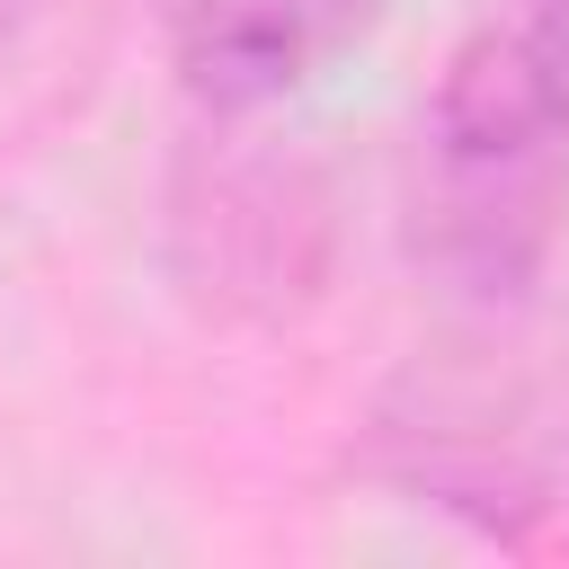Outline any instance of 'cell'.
Returning a JSON list of instances; mask_svg holds the SVG:
<instances>
[{"label":"cell","mask_w":569,"mask_h":569,"mask_svg":"<svg viewBox=\"0 0 569 569\" xmlns=\"http://www.w3.org/2000/svg\"><path fill=\"white\" fill-rule=\"evenodd\" d=\"M409 258L462 302H525L569 231V89L525 27L453 44L409 151Z\"/></svg>","instance_id":"obj_1"},{"label":"cell","mask_w":569,"mask_h":569,"mask_svg":"<svg viewBox=\"0 0 569 569\" xmlns=\"http://www.w3.org/2000/svg\"><path fill=\"white\" fill-rule=\"evenodd\" d=\"M329 249H338V204L320 169H302L293 151L213 142L169 187V267L204 311L231 320L302 311L329 276Z\"/></svg>","instance_id":"obj_2"},{"label":"cell","mask_w":569,"mask_h":569,"mask_svg":"<svg viewBox=\"0 0 569 569\" xmlns=\"http://www.w3.org/2000/svg\"><path fill=\"white\" fill-rule=\"evenodd\" d=\"M391 0H160L169 71L213 124H249L329 80Z\"/></svg>","instance_id":"obj_3"},{"label":"cell","mask_w":569,"mask_h":569,"mask_svg":"<svg viewBox=\"0 0 569 569\" xmlns=\"http://www.w3.org/2000/svg\"><path fill=\"white\" fill-rule=\"evenodd\" d=\"M525 36L542 44V62H551V80L569 89V0H542V9L525 18Z\"/></svg>","instance_id":"obj_4"}]
</instances>
